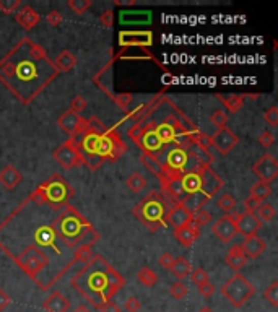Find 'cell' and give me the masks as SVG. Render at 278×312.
I'll return each mask as SVG.
<instances>
[{
	"instance_id": "6da1fadb",
	"label": "cell",
	"mask_w": 278,
	"mask_h": 312,
	"mask_svg": "<svg viewBox=\"0 0 278 312\" xmlns=\"http://www.w3.org/2000/svg\"><path fill=\"white\" fill-rule=\"evenodd\" d=\"M59 77L44 47L24 36L0 59V83L28 106Z\"/></svg>"
},
{
	"instance_id": "7a4b0ae2",
	"label": "cell",
	"mask_w": 278,
	"mask_h": 312,
	"mask_svg": "<svg viewBox=\"0 0 278 312\" xmlns=\"http://www.w3.org/2000/svg\"><path fill=\"white\" fill-rule=\"evenodd\" d=\"M70 285L88 304L98 309V306L112 299L124 288L126 278L103 256L96 254L73 275Z\"/></svg>"
},
{
	"instance_id": "3957f363",
	"label": "cell",
	"mask_w": 278,
	"mask_h": 312,
	"mask_svg": "<svg viewBox=\"0 0 278 312\" xmlns=\"http://www.w3.org/2000/svg\"><path fill=\"white\" fill-rule=\"evenodd\" d=\"M171 203L160 191H151L148 195L138 202L132 213L142 221V225L150 233H158L161 228H165V218L171 208Z\"/></svg>"
},
{
	"instance_id": "277c9868",
	"label": "cell",
	"mask_w": 278,
	"mask_h": 312,
	"mask_svg": "<svg viewBox=\"0 0 278 312\" xmlns=\"http://www.w3.org/2000/svg\"><path fill=\"white\" fill-rule=\"evenodd\" d=\"M73 195H75V191H73V187L67 180L60 174H52L36 187V191L29 195L28 200L38 205L47 203L52 210L57 211L67 207Z\"/></svg>"
},
{
	"instance_id": "5b68a950",
	"label": "cell",
	"mask_w": 278,
	"mask_h": 312,
	"mask_svg": "<svg viewBox=\"0 0 278 312\" xmlns=\"http://www.w3.org/2000/svg\"><path fill=\"white\" fill-rule=\"evenodd\" d=\"M89 226H91V223L72 205H67L65 208H62L60 215L51 223V228L54 229L55 236L65 245L73 249L78 244L81 234L85 233V229Z\"/></svg>"
},
{
	"instance_id": "8992f818",
	"label": "cell",
	"mask_w": 278,
	"mask_h": 312,
	"mask_svg": "<svg viewBox=\"0 0 278 312\" xmlns=\"http://www.w3.org/2000/svg\"><path fill=\"white\" fill-rule=\"evenodd\" d=\"M161 154H163V161L161 160L160 161L163 164V168H165L168 179L181 177L184 172L199 168V164L191 158L187 148H184L181 145H169L158 156Z\"/></svg>"
},
{
	"instance_id": "52a82bcc",
	"label": "cell",
	"mask_w": 278,
	"mask_h": 312,
	"mask_svg": "<svg viewBox=\"0 0 278 312\" xmlns=\"http://www.w3.org/2000/svg\"><path fill=\"white\" fill-rule=\"evenodd\" d=\"M0 247H2V251L7 252L8 256L13 259L15 264L18 265L23 270V272L31 278L33 282H35L38 286L41 285L38 275L43 272V270L49 264V257L44 254V251H41L39 247H36L35 244H31V245H28V247L23 249V252L20 254L18 257H15V256H12V254L4 247V244H0Z\"/></svg>"
},
{
	"instance_id": "ba28073f",
	"label": "cell",
	"mask_w": 278,
	"mask_h": 312,
	"mask_svg": "<svg viewBox=\"0 0 278 312\" xmlns=\"http://www.w3.org/2000/svg\"><path fill=\"white\" fill-rule=\"evenodd\" d=\"M222 296L226 298L231 304L239 309L256 294V288L242 273H234L222 288H220Z\"/></svg>"
},
{
	"instance_id": "9c48e42d",
	"label": "cell",
	"mask_w": 278,
	"mask_h": 312,
	"mask_svg": "<svg viewBox=\"0 0 278 312\" xmlns=\"http://www.w3.org/2000/svg\"><path fill=\"white\" fill-rule=\"evenodd\" d=\"M127 153V143L122 140V137L116 129H108L100 138V145H98L96 156L103 163H116L119 158H122Z\"/></svg>"
},
{
	"instance_id": "30bf717a",
	"label": "cell",
	"mask_w": 278,
	"mask_h": 312,
	"mask_svg": "<svg viewBox=\"0 0 278 312\" xmlns=\"http://www.w3.org/2000/svg\"><path fill=\"white\" fill-rule=\"evenodd\" d=\"M52 158L55 163H59L64 169H75V168H81L85 166V158L81 156V153L78 151V148L73 142L65 140L60 146H57V150H54Z\"/></svg>"
},
{
	"instance_id": "8fae6325",
	"label": "cell",
	"mask_w": 278,
	"mask_h": 312,
	"mask_svg": "<svg viewBox=\"0 0 278 312\" xmlns=\"http://www.w3.org/2000/svg\"><path fill=\"white\" fill-rule=\"evenodd\" d=\"M137 146L143 153L155 154V156H158L163 150L166 148V145L161 142V138L157 134L155 122H151V120L142 122V135H140V140H138Z\"/></svg>"
},
{
	"instance_id": "7c38bea8",
	"label": "cell",
	"mask_w": 278,
	"mask_h": 312,
	"mask_svg": "<svg viewBox=\"0 0 278 312\" xmlns=\"http://www.w3.org/2000/svg\"><path fill=\"white\" fill-rule=\"evenodd\" d=\"M155 43L151 31H120L119 33V46L120 47H142L148 49Z\"/></svg>"
},
{
	"instance_id": "4fadbf2b",
	"label": "cell",
	"mask_w": 278,
	"mask_h": 312,
	"mask_svg": "<svg viewBox=\"0 0 278 312\" xmlns=\"http://www.w3.org/2000/svg\"><path fill=\"white\" fill-rule=\"evenodd\" d=\"M252 172L262 180V182L270 184L278 177V161L273 154L265 153L254 166H252Z\"/></svg>"
},
{
	"instance_id": "5bb4252c",
	"label": "cell",
	"mask_w": 278,
	"mask_h": 312,
	"mask_svg": "<svg viewBox=\"0 0 278 312\" xmlns=\"http://www.w3.org/2000/svg\"><path fill=\"white\" fill-rule=\"evenodd\" d=\"M236 215L238 213H230V215H223L218 218L213 226H211V233H213L220 241L228 244L234 239V236L238 234L236 231Z\"/></svg>"
},
{
	"instance_id": "9a60e30c",
	"label": "cell",
	"mask_w": 278,
	"mask_h": 312,
	"mask_svg": "<svg viewBox=\"0 0 278 312\" xmlns=\"http://www.w3.org/2000/svg\"><path fill=\"white\" fill-rule=\"evenodd\" d=\"M199 174L202 179V194L211 199L223 189L225 182L217 172L211 169V166H199Z\"/></svg>"
},
{
	"instance_id": "2e32d148",
	"label": "cell",
	"mask_w": 278,
	"mask_h": 312,
	"mask_svg": "<svg viewBox=\"0 0 278 312\" xmlns=\"http://www.w3.org/2000/svg\"><path fill=\"white\" fill-rule=\"evenodd\" d=\"M239 143V138L236 135L230 127H223L218 129L215 135L211 137V146L218 150V153L222 154H228L231 153V150L236 145Z\"/></svg>"
},
{
	"instance_id": "e0dca14e",
	"label": "cell",
	"mask_w": 278,
	"mask_h": 312,
	"mask_svg": "<svg viewBox=\"0 0 278 312\" xmlns=\"http://www.w3.org/2000/svg\"><path fill=\"white\" fill-rule=\"evenodd\" d=\"M57 126L60 127V130L65 134V135H69V138H72L75 134H78L81 129H83L85 126V119L80 116V114L77 112H73L70 109L65 111L62 116L57 119Z\"/></svg>"
},
{
	"instance_id": "ac0fdd59",
	"label": "cell",
	"mask_w": 278,
	"mask_h": 312,
	"mask_svg": "<svg viewBox=\"0 0 278 312\" xmlns=\"http://www.w3.org/2000/svg\"><path fill=\"white\" fill-rule=\"evenodd\" d=\"M260 226H262V223H260V220L254 215V213L242 211L236 215V231L242 234L244 237L257 234Z\"/></svg>"
},
{
	"instance_id": "d6986e66",
	"label": "cell",
	"mask_w": 278,
	"mask_h": 312,
	"mask_svg": "<svg viewBox=\"0 0 278 312\" xmlns=\"http://www.w3.org/2000/svg\"><path fill=\"white\" fill-rule=\"evenodd\" d=\"M165 223L166 226L179 229V228L192 223V213L187 210L182 203H174V205H171V208L165 218Z\"/></svg>"
},
{
	"instance_id": "ffe728a7",
	"label": "cell",
	"mask_w": 278,
	"mask_h": 312,
	"mask_svg": "<svg viewBox=\"0 0 278 312\" xmlns=\"http://www.w3.org/2000/svg\"><path fill=\"white\" fill-rule=\"evenodd\" d=\"M15 21L24 31H31L41 21V15L31 5H23L15 12Z\"/></svg>"
},
{
	"instance_id": "44dd1931",
	"label": "cell",
	"mask_w": 278,
	"mask_h": 312,
	"mask_svg": "<svg viewBox=\"0 0 278 312\" xmlns=\"http://www.w3.org/2000/svg\"><path fill=\"white\" fill-rule=\"evenodd\" d=\"M43 309L46 312H69L70 310V299L60 291H52L43 301Z\"/></svg>"
},
{
	"instance_id": "7402d4cb",
	"label": "cell",
	"mask_w": 278,
	"mask_h": 312,
	"mask_svg": "<svg viewBox=\"0 0 278 312\" xmlns=\"http://www.w3.org/2000/svg\"><path fill=\"white\" fill-rule=\"evenodd\" d=\"M239 245H241V249L244 252V256L248 257V260L249 259H257L260 254L267 249V242L262 239V237H259L257 234L244 237V242L239 244Z\"/></svg>"
},
{
	"instance_id": "603a6c76",
	"label": "cell",
	"mask_w": 278,
	"mask_h": 312,
	"mask_svg": "<svg viewBox=\"0 0 278 312\" xmlns=\"http://www.w3.org/2000/svg\"><path fill=\"white\" fill-rule=\"evenodd\" d=\"M179 180H181V187H182V192L186 197L191 194H195V192H202V179L199 174V169L184 172V174L179 177Z\"/></svg>"
},
{
	"instance_id": "cb8c5ba5",
	"label": "cell",
	"mask_w": 278,
	"mask_h": 312,
	"mask_svg": "<svg viewBox=\"0 0 278 312\" xmlns=\"http://www.w3.org/2000/svg\"><path fill=\"white\" fill-rule=\"evenodd\" d=\"M21 180H23V174L13 164H7L0 171V185L5 187L7 191H13L16 185L21 184Z\"/></svg>"
},
{
	"instance_id": "d4e9b609",
	"label": "cell",
	"mask_w": 278,
	"mask_h": 312,
	"mask_svg": "<svg viewBox=\"0 0 278 312\" xmlns=\"http://www.w3.org/2000/svg\"><path fill=\"white\" fill-rule=\"evenodd\" d=\"M191 158L199 164V166H211V163H215V156L210 151V148H205L199 143H192L187 146Z\"/></svg>"
},
{
	"instance_id": "484cf974",
	"label": "cell",
	"mask_w": 278,
	"mask_h": 312,
	"mask_svg": "<svg viewBox=\"0 0 278 312\" xmlns=\"http://www.w3.org/2000/svg\"><path fill=\"white\" fill-rule=\"evenodd\" d=\"M200 228H197L194 223H189L179 229H174V237L181 242L184 247H191V245L199 239Z\"/></svg>"
},
{
	"instance_id": "4316f807",
	"label": "cell",
	"mask_w": 278,
	"mask_h": 312,
	"mask_svg": "<svg viewBox=\"0 0 278 312\" xmlns=\"http://www.w3.org/2000/svg\"><path fill=\"white\" fill-rule=\"evenodd\" d=\"M55 241L57 236L54 233V229L49 226H41L35 231V245L36 247H51L55 251Z\"/></svg>"
},
{
	"instance_id": "83f0119b",
	"label": "cell",
	"mask_w": 278,
	"mask_h": 312,
	"mask_svg": "<svg viewBox=\"0 0 278 312\" xmlns=\"http://www.w3.org/2000/svg\"><path fill=\"white\" fill-rule=\"evenodd\" d=\"M140 161H142L143 166L151 172V174H155V176L158 177L160 182H165V180L168 179L166 177V172H165V168H163V164L158 160V156L148 154V153H142Z\"/></svg>"
},
{
	"instance_id": "f1b7e54d",
	"label": "cell",
	"mask_w": 278,
	"mask_h": 312,
	"mask_svg": "<svg viewBox=\"0 0 278 312\" xmlns=\"http://www.w3.org/2000/svg\"><path fill=\"white\" fill-rule=\"evenodd\" d=\"M225 260H226V264L234 270V272H239V270H242L248 264V257L244 256V252H242L239 244H236V245H233V247H230Z\"/></svg>"
},
{
	"instance_id": "f546056e",
	"label": "cell",
	"mask_w": 278,
	"mask_h": 312,
	"mask_svg": "<svg viewBox=\"0 0 278 312\" xmlns=\"http://www.w3.org/2000/svg\"><path fill=\"white\" fill-rule=\"evenodd\" d=\"M54 65H55V69L59 70V73H67L77 67V57L65 49V51H62L57 55V59L54 60Z\"/></svg>"
},
{
	"instance_id": "4dcf8cb0",
	"label": "cell",
	"mask_w": 278,
	"mask_h": 312,
	"mask_svg": "<svg viewBox=\"0 0 278 312\" xmlns=\"http://www.w3.org/2000/svg\"><path fill=\"white\" fill-rule=\"evenodd\" d=\"M210 199L207 195H203L202 192H195V194H191V195H187L186 199L181 202L184 207L189 210L192 215L195 211H199V210H202L203 208V205H205L207 202H208Z\"/></svg>"
},
{
	"instance_id": "1f68e13d",
	"label": "cell",
	"mask_w": 278,
	"mask_h": 312,
	"mask_svg": "<svg viewBox=\"0 0 278 312\" xmlns=\"http://www.w3.org/2000/svg\"><path fill=\"white\" fill-rule=\"evenodd\" d=\"M192 272V264L186 257H177L174 259V264L171 267V273H173L179 282H182L187 275H191Z\"/></svg>"
},
{
	"instance_id": "d6a6232c",
	"label": "cell",
	"mask_w": 278,
	"mask_h": 312,
	"mask_svg": "<svg viewBox=\"0 0 278 312\" xmlns=\"http://www.w3.org/2000/svg\"><path fill=\"white\" fill-rule=\"evenodd\" d=\"M217 98H218L220 101H222V104L226 108V111L231 112V114L239 112V111L242 109V106H244V98H242V95H230V96L217 95Z\"/></svg>"
},
{
	"instance_id": "836d02e7",
	"label": "cell",
	"mask_w": 278,
	"mask_h": 312,
	"mask_svg": "<svg viewBox=\"0 0 278 312\" xmlns=\"http://www.w3.org/2000/svg\"><path fill=\"white\" fill-rule=\"evenodd\" d=\"M120 23L132 24V23H148L151 21V12H120Z\"/></svg>"
},
{
	"instance_id": "e575fe53",
	"label": "cell",
	"mask_w": 278,
	"mask_h": 312,
	"mask_svg": "<svg viewBox=\"0 0 278 312\" xmlns=\"http://www.w3.org/2000/svg\"><path fill=\"white\" fill-rule=\"evenodd\" d=\"M101 239V234L96 231V228L91 225L89 228H86L85 229V233L81 234V237H80V241H78V244L75 245V249L77 247H89L91 249L93 245Z\"/></svg>"
},
{
	"instance_id": "d590c367",
	"label": "cell",
	"mask_w": 278,
	"mask_h": 312,
	"mask_svg": "<svg viewBox=\"0 0 278 312\" xmlns=\"http://www.w3.org/2000/svg\"><path fill=\"white\" fill-rule=\"evenodd\" d=\"M249 195L256 197V199H259L260 202H265L268 197L272 195V185L267 184V182H262V180H259V182H256L254 185L251 187Z\"/></svg>"
},
{
	"instance_id": "8d00e7d4",
	"label": "cell",
	"mask_w": 278,
	"mask_h": 312,
	"mask_svg": "<svg viewBox=\"0 0 278 312\" xmlns=\"http://www.w3.org/2000/svg\"><path fill=\"white\" fill-rule=\"evenodd\" d=\"M126 185L132 191L134 194H140L143 189L146 187V179L142 176V172H132L126 179Z\"/></svg>"
},
{
	"instance_id": "74e56055",
	"label": "cell",
	"mask_w": 278,
	"mask_h": 312,
	"mask_svg": "<svg viewBox=\"0 0 278 312\" xmlns=\"http://www.w3.org/2000/svg\"><path fill=\"white\" fill-rule=\"evenodd\" d=\"M137 280L140 282L143 286H146V288H153V286L158 283V275L155 273L151 268H148V267H143V268L138 270V273H137Z\"/></svg>"
},
{
	"instance_id": "f35d334b",
	"label": "cell",
	"mask_w": 278,
	"mask_h": 312,
	"mask_svg": "<svg viewBox=\"0 0 278 312\" xmlns=\"http://www.w3.org/2000/svg\"><path fill=\"white\" fill-rule=\"evenodd\" d=\"M254 215L260 220V223H262V221H265V223H268V221H272L273 218H275V215H276V210H275V207L272 203H267V202H262L260 203V207L256 210V213Z\"/></svg>"
},
{
	"instance_id": "ab89813d",
	"label": "cell",
	"mask_w": 278,
	"mask_h": 312,
	"mask_svg": "<svg viewBox=\"0 0 278 312\" xmlns=\"http://www.w3.org/2000/svg\"><path fill=\"white\" fill-rule=\"evenodd\" d=\"M111 100L114 101V104H117L119 109H122L127 114L130 112V104L134 101V96L132 93H117V95H114Z\"/></svg>"
},
{
	"instance_id": "60d3db41",
	"label": "cell",
	"mask_w": 278,
	"mask_h": 312,
	"mask_svg": "<svg viewBox=\"0 0 278 312\" xmlns=\"http://www.w3.org/2000/svg\"><path fill=\"white\" fill-rule=\"evenodd\" d=\"M217 207L222 210L225 215H230V213H233L234 207H236V199L231 195V194H223L222 197L218 199L217 202Z\"/></svg>"
},
{
	"instance_id": "b9f144b4",
	"label": "cell",
	"mask_w": 278,
	"mask_h": 312,
	"mask_svg": "<svg viewBox=\"0 0 278 312\" xmlns=\"http://www.w3.org/2000/svg\"><path fill=\"white\" fill-rule=\"evenodd\" d=\"M93 256H95V254L89 247H77L75 254H73V260H75V264L85 265V264H88L89 260H91Z\"/></svg>"
},
{
	"instance_id": "7bdbcfd3",
	"label": "cell",
	"mask_w": 278,
	"mask_h": 312,
	"mask_svg": "<svg viewBox=\"0 0 278 312\" xmlns=\"http://www.w3.org/2000/svg\"><path fill=\"white\" fill-rule=\"evenodd\" d=\"M67 5L75 15H83L91 7V0H69Z\"/></svg>"
},
{
	"instance_id": "ee69618b",
	"label": "cell",
	"mask_w": 278,
	"mask_h": 312,
	"mask_svg": "<svg viewBox=\"0 0 278 312\" xmlns=\"http://www.w3.org/2000/svg\"><path fill=\"white\" fill-rule=\"evenodd\" d=\"M187 293H189V290H187V286L182 282H174L169 286V294L177 301L184 299L187 296Z\"/></svg>"
},
{
	"instance_id": "f6af8a7d",
	"label": "cell",
	"mask_w": 278,
	"mask_h": 312,
	"mask_svg": "<svg viewBox=\"0 0 278 312\" xmlns=\"http://www.w3.org/2000/svg\"><path fill=\"white\" fill-rule=\"evenodd\" d=\"M210 221H211V215L207 210H203V208L199 210V211H195L194 215H192V223L197 228H203V226L210 225Z\"/></svg>"
},
{
	"instance_id": "bcb514c9",
	"label": "cell",
	"mask_w": 278,
	"mask_h": 312,
	"mask_svg": "<svg viewBox=\"0 0 278 312\" xmlns=\"http://www.w3.org/2000/svg\"><path fill=\"white\" fill-rule=\"evenodd\" d=\"M228 114L223 111V109H217V111H213V114H211L210 116V122L213 126H217L218 129H223V127H226V124H228Z\"/></svg>"
},
{
	"instance_id": "7dc6e473",
	"label": "cell",
	"mask_w": 278,
	"mask_h": 312,
	"mask_svg": "<svg viewBox=\"0 0 278 312\" xmlns=\"http://www.w3.org/2000/svg\"><path fill=\"white\" fill-rule=\"evenodd\" d=\"M264 298L270 302L273 307H278V282H272V285L264 291Z\"/></svg>"
},
{
	"instance_id": "c3c4849f",
	"label": "cell",
	"mask_w": 278,
	"mask_h": 312,
	"mask_svg": "<svg viewBox=\"0 0 278 312\" xmlns=\"http://www.w3.org/2000/svg\"><path fill=\"white\" fill-rule=\"evenodd\" d=\"M21 7V0H0V12L5 15L15 13Z\"/></svg>"
},
{
	"instance_id": "681fc988",
	"label": "cell",
	"mask_w": 278,
	"mask_h": 312,
	"mask_svg": "<svg viewBox=\"0 0 278 312\" xmlns=\"http://www.w3.org/2000/svg\"><path fill=\"white\" fill-rule=\"evenodd\" d=\"M191 278H192V282L200 286L203 283H207L208 282V273H207V270L205 268H202V267H197V268H192V272H191Z\"/></svg>"
},
{
	"instance_id": "f907efd6",
	"label": "cell",
	"mask_w": 278,
	"mask_h": 312,
	"mask_svg": "<svg viewBox=\"0 0 278 312\" xmlns=\"http://www.w3.org/2000/svg\"><path fill=\"white\" fill-rule=\"evenodd\" d=\"M264 120H265L270 127H273V129L278 126V108H276L275 104L270 106V108H268V109L264 112Z\"/></svg>"
},
{
	"instance_id": "816d5d0a",
	"label": "cell",
	"mask_w": 278,
	"mask_h": 312,
	"mask_svg": "<svg viewBox=\"0 0 278 312\" xmlns=\"http://www.w3.org/2000/svg\"><path fill=\"white\" fill-rule=\"evenodd\" d=\"M86 106H88V101L85 100V98L81 96V95H77V96L70 101V108H69V109L73 111V112H77V114H80L81 111L86 109Z\"/></svg>"
},
{
	"instance_id": "f5cc1de1",
	"label": "cell",
	"mask_w": 278,
	"mask_h": 312,
	"mask_svg": "<svg viewBox=\"0 0 278 312\" xmlns=\"http://www.w3.org/2000/svg\"><path fill=\"white\" fill-rule=\"evenodd\" d=\"M275 143V135L270 132V130H264L262 134L259 135V145L262 146V148H270Z\"/></svg>"
},
{
	"instance_id": "db71d44e",
	"label": "cell",
	"mask_w": 278,
	"mask_h": 312,
	"mask_svg": "<svg viewBox=\"0 0 278 312\" xmlns=\"http://www.w3.org/2000/svg\"><path fill=\"white\" fill-rule=\"evenodd\" d=\"M124 309L127 312H140L142 310V302H140V299H138V298L130 296L124 302Z\"/></svg>"
},
{
	"instance_id": "11a10c76",
	"label": "cell",
	"mask_w": 278,
	"mask_h": 312,
	"mask_svg": "<svg viewBox=\"0 0 278 312\" xmlns=\"http://www.w3.org/2000/svg\"><path fill=\"white\" fill-rule=\"evenodd\" d=\"M46 21L47 24H51V26L57 28V26H60L62 21H64V16L60 12H57V10H52V12H49L47 16H46Z\"/></svg>"
},
{
	"instance_id": "9f6ffc18",
	"label": "cell",
	"mask_w": 278,
	"mask_h": 312,
	"mask_svg": "<svg viewBox=\"0 0 278 312\" xmlns=\"http://www.w3.org/2000/svg\"><path fill=\"white\" fill-rule=\"evenodd\" d=\"M127 134H129L130 140L135 142V143H138V140H140V135H142V124H138V122H134V124L129 127Z\"/></svg>"
},
{
	"instance_id": "6f0895ef",
	"label": "cell",
	"mask_w": 278,
	"mask_h": 312,
	"mask_svg": "<svg viewBox=\"0 0 278 312\" xmlns=\"http://www.w3.org/2000/svg\"><path fill=\"white\" fill-rule=\"evenodd\" d=\"M260 202L259 199H256V197H246V200H244V211H249V213H256V210L260 207Z\"/></svg>"
},
{
	"instance_id": "680465c9",
	"label": "cell",
	"mask_w": 278,
	"mask_h": 312,
	"mask_svg": "<svg viewBox=\"0 0 278 312\" xmlns=\"http://www.w3.org/2000/svg\"><path fill=\"white\" fill-rule=\"evenodd\" d=\"M98 310L100 312H122V309L119 307L117 302H114L112 299L103 302V304L98 306Z\"/></svg>"
},
{
	"instance_id": "91938a15",
	"label": "cell",
	"mask_w": 278,
	"mask_h": 312,
	"mask_svg": "<svg viewBox=\"0 0 278 312\" xmlns=\"http://www.w3.org/2000/svg\"><path fill=\"white\" fill-rule=\"evenodd\" d=\"M158 264H160V267H163V268L171 270V267H173V264H174V257L171 256L169 252H163L161 256H160V259H158Z\"/></svg>"
},
{
	"instance_id": "94428289",
	"label": "cell",
	"mask_w": 278,
	"mask_h": 312,
	"mask_svg": "<svg viewBox=\"0 0 278 312\" xmlns=\"http://www.w3.org/2000/svg\"><path fill=\"white\" fill-rule=\"evenodd\" d=\"M100 23L104 28H112L114 24V12L112 10H104L100 16Z\"/></svg>"
},
{
	"instance_id": "6125c7cd",
	"label": "cell",
	"mask_w": 278,
	"mask_h": 312,
	"mask_svg": "<svg viewBox=\"0 0 278 312\" xmlns=\"http://www.w3.org/2000/svg\"><path fill=\"white\" fill-rule=\"evenodd\" d=\"M197 290H199V293L202 294L203 298H210V296H213V293H215V286L211 285L210 282H207V283H203V285L197 286Z\"/></svg>"
},
{
	"instance_id": "be15d7a7",
	"label": "cell",
	"mask_w": 278,
	"mask_h": 312,
	"mask_svg": "<svg viewBox=\"0 0 278 312\" xmlns=\"http://www.w3.org/2000/svg\"><path fill=\"white\" fill-rule=\"evenodd\" d=\"M12 304V298L10 294L5 293V290L0 288V312H4L8 306Z\"/></svg>"
},
{
	"instance_id": "e7e4bbea",
	"label": "cell",
	"mask_w": 278,
	"mask_h": 312,
	"mask_svg": "<svg viewBox=\"0 0 278 312\" xmlns=\"http://www.w3.org/2000/svg\"><path fill=\"white\" fill-rule=\"evenodd\" d=\"M163 81H165L166 85H171V83H173V81H174V77L171 75L169 72H165V77H163Z\"/></svg>"
},
{
	"instance_id": "03108f58",
	"label": "cell",
	"mask_w": 278,
	"mask_h": 312,
	"mask_svg": "<svg viewBox=\"0 0 278 312\" xmlns=\"http://www.w3.org/2000/svg\"><path fill=\"white\" fill-rule=\"evenodd\" d=\"M73 312H91V309H89L86 304H78L75 309H73Z\"/></svg>"
},
{
	"instance_id": "003e7915",
	"label": "cell",
	"mask_w": 278,
	"mask_h": 312,
	"mask_svg": "<svg viewBox=\"0 0 278 312\" xmlns=\"http://www.w3.org/2000/svg\"><path fill=\"white\" fill-rule=\"evenodd\" d=\"M197 312H213V310H211L210 307H207V306H203V307H200Z\"/></svg>"
}]
</instances>
